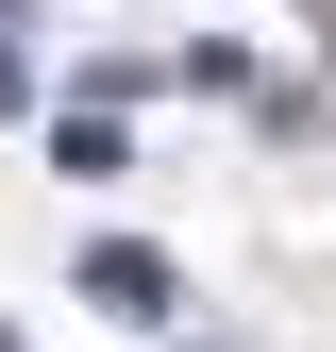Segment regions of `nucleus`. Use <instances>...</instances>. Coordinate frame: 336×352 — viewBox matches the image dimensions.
I'll return each instance as SVG.
<instances>
[{"label":"nucleus","mask_w":336,"mask_h":352,"mask_svg":"<svg viewBox=\"0 0 336 352\" xmlns=\"http://www.w3.org/2000/svg\"><path fill=\"white\" fill-rule=\"evenodd\" d=\"M84 302H101V319H135V336H151V319H168V269H151L135 235H101V252H84Z\"/></svg>","instance_id":"f257e3e1"},{"label":"nucleus","mask_w":336,"mask_h":352,"mask_svg":"<svg viewBox=\"0 0 336 352\" xmlns=\"http://www.w3.org/2000/svg\"><path fill=\"white\" fill-rule=\"evenodd\" d=\"M51 168H67V185H118V84H101V101H67V118H51Z\"/></svg>","instance_id":"f03ea898"},{"label":"nucleus","mask_w":336,"mask_h":352,"mask_svg":"<svg viewBox=\"0 0 336 352\" xmlns=\"http://www.w3.org/2000/svg\"><path fill=\"white\" fill-rule=\"evenodd\" d=\"M17 101H34V67H17V51H0V118H17Z\"/></svg>","instance_id":"7ed1b4c3"}]
</instances>
